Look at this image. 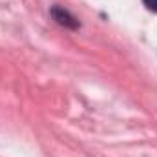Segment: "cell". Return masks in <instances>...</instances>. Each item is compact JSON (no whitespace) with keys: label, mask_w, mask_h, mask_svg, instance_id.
<instances>
[{"label":"cell","mask_w":157,"mask_h":157,"mask_svg":"<svg viewBox=\"0 0 157 157\" xmlns=\"http://www.w3.org/2000/svg\"><path fill=\"white\" fill-rule=\"evenodd\" d=\"M51 15H53V18L60 24V26H66V28H71V29H75L78 26L77 18L75 17H71L66 9H62V7H53L51 9Z\"/></svg>","instance_id":"1"},{"label":"cell","mask_w":157,"mask_h":157,"mask_svg":"<svg viewBox=\"0 0 157 157\" xmlns=\"http://www.w3.org/2000/svg\"><path fill=\"white\" fill-rule=\"evenodd\" d=\"M143 4H144L150 11H157V0H143Z\"/></svg>","instance_id":"2"}]
</instances>
